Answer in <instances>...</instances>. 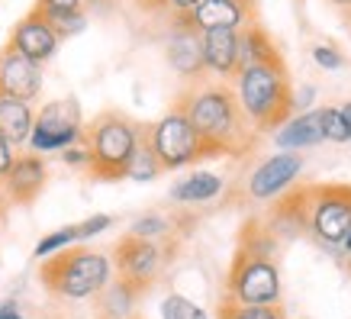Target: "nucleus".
Instances as JSON below:
<instances>
[{"mask_svg": "<svg viewBox=\"0 0 351 319\" xmlns=\"http://www.w3.org/2000/svg\"><path fill=\"white\" fill-rule=\"evenodd\" d=\"M174 110H181L191 119L197 136L216 155H245V152H252L258 139L229 84H210L206 78L197 84H187L174 100Z\"/></svg>", "mask_w": 351, "mask_h": 319, "instance_id": "obj_1", "label": "nucleus"}, {"mask_svg": "<svg viewBox=\"0 0 351 319\" xmlns=\"http://www.w3.org/2000/svg\"><path fill=\"white\" fill-rule=\"evenodd\" d=\"M235 97L248 126L258 136L274 132L287 123L293 110V84L287 64H248L235 75Z\"/></svg>", "mask_w": 351, "mask_h": 319, "instance_id": "obj_2", "label": "nucleus"}, {"mask_svg": "<svg viewBox=\"0 0 351 319\" xmlns=\"http://www.w3.org/2000/svg\"><path fill=\"white\" fill-rule=\"evenodd\" d=\"M142 132H145V123H136L119 110L97 113L90 123H84V136H81L90 155L87 174L94 181H123Z\"/></svg>", "mask_w": 351, "mask_h": 319, "instance_id": "obj_3", "label": "nucleus"}, {"mask_svg": "<svg viewBox=\"0 0 351 319\" xmlns=\"http://www.w3.org/2000/svg\"><path fill=\"white\" fill-rule=\"evenodd\" d=\"M39 268L43 284L55 297L64 300H90L113 281V261L104 252L68 245L64 252H55L52 258H43Z\"/></svg>", "mask_w": 351, "mask_h": 319, "instance_id": "obj_4", "label": "nucleus"}, {"mask_svg": "<svg viewBox=\"0 0 351 319\" xmlns=\"http://www.w3.org/2000/svg\"><path fill=\"white\" fill-rule=\"evenodd\" d=\"M145 142L152 145L155 158H158V165L165 171L184 168V165H193V161L203 158H216V152L197 136L191 119L184 117L181 110H174V106L161 119L145 123Z\"/></svg>", "mask_w": 351, "mask_h": 319, "instance_id": "obj_5", "label": "nucleus"}, {"mask_svg": "<svg viewBox=\"0 0 351 319\" xmlns=\"http://www.w3.org/2000/svg\"><path fill=\"white\" fill-rule=\"evenodd\" d=\"M81 136H84L81 104L75 97H62V100H49L32 117V132L26 145L36 155H49V152H64L68 145H77Z\"/></svg>", "mask_w": 351, "mask_h": 319, "instance_id": "obj_6", "label": "nucleus"}, {"mask_svg": "<svg viewBox=\"0 0 351 319\" xmlns=\"http://www.w3.org/2000/svg\"><path fill=\"white\" fill-rule=\"evenodd\" d=\"M306 229L319 242H345V235L351 229L348 184H313V187H306Z\"/></svg>", "mask_w": 351, "mask_h": 319, "instance_id": "obj_7", "label": "nucleus"}, {"mask_svg": "<svg viewBox=\"0 0 351 319\" xmlns=\"http://www.w3.org/2000/svg\"><path fill=\"white\" fill-rule=\"evenodd\" d=\"M229 300L248 303V307L280 303V274H277L274 258L252 255V252L239 248L232 268H229Z\"/></svg>", "mask_w": 351, "mask_h": 319, "instance_id": "obj_8", "label": "nucleus"}, {"mask_svg": "<svg viewBox=\"0 0 351 319\" xmlns=\"http://www.w3.org/2000/svg\"><path fill=\"white\" fill-rule=\"evenodd\" d=\"M113 268H117L119 281H126L142 294L145 287L155 284V277L161 274L165 268V252H161L158 242H149V239H136V235H126L117 242V252H113Z\"/></svg>", "mask_w": 351, "mask_h": 319, "instance_id": "obj_9", "label": "nucleus"}, {"mask_svg": "<svg viewBox=\"0 0 351 319\" xmlns=\"http://www.w3.org/2000/svg\"><path fill=\"white\" fill-rule=\"evenodd\" d=\"M168 39H165V58H168L171 71L187 81L197 84L206 78V64H203V43H200V29H193L184 16H168Z\"/></svg>", "mask_w": 351, "mask_h": 319, "instance_id": "obj_10", "label": "nucleus"}, {"mask_svg": "<svg viewBox=\"0 0 351 319\" xmlns=\"http://www.w3.org/2000/svg\"><path fill=\"white\" fill-rule=\"evenodd\" d=\"M303 171V158L300 152H280V155H271L267 161H261L252 174H248V184H245V193L258 203L277 200L280 193L287 191L290 184L300 178Z\"/></svg>", "mask_w": 351, "mask_h": 319, "instance_id": "obj_11", "label": "nucleus"}, {"mask_svg": "<svg viewBox=\"0 0 351 319\" xmlns=\"http://www.w3.org/2000/svg\"><path fill=\"white\" fill-rule=\"evenodd\" d=\"M58 43H62V39H58L52 20H49L43 10H36V7L13 26L10 39H7V45H13L16 52L26 55V58L36 64H45L49 58H55Z\"/></svg>", "mask_w": 351, "mask_h": 319, "instance_id": "obj_12", "label": "nucleus"}, {"mask_svg": "<svg viewBox=\"0 0 351 319\" xmlns=\"http://www.w3.org/2000/svg\"><path fill=\"white\" fill-rule=\"evenodd\" d=\"M45 181H49V165H45L43 155H36V152H16L13 168L7 171V178H3L0 187H3L7 203L29 206L45 191Z\"/></svg>", "mask_w": 351, "mask_h": 319, "instance_id": "obj_13", "label": "nucleus"}, {"mask_svg": "<svg viewBox=\"0 0 351 319\" xmlns=\"http://www.w3.org/2000/svg\"><path fill=\"white\" fill-rule=\"evenodd\" d=\"M0 94H10L26 104H36L43 94V64L29 62L7 43L0 49Z\"/></svg>", "mask_w": 351, "mask_h": 319, "instance_id": "obj_14", "label": "nucleus"}, {"mask_svg": "<svg viewBox=\"0 0 351 319\" xmlns=\"http://www.w3.org/2000/svg\"><path fill=\"white\" fill-rule=\"evenodd\" d=\"M206 75L232 81L239 75V29H206L200 32Z\"/></svg>", "mask_w": 351, "mask_h": 319, "instance_id": "obj_15", "label": "nucleus"}, {"mask_svg": "<svg viewBox=\"0 0 351 319\" xmlns=\"http://www.w3.org/2000/svg\"><path fill=\"white\" fill-rule=\"evenodd\" d=\"M248 64H287L284 55L261 23H248L239 29V71Z\"/></svg>", "mask_w": 351, "mask_h": 319, "instance_id": "obj_16", "label": "nucleus"}, {"mask_svg": "<svg viewBox=\"0 0 351 319\" xmlns=\"http://www.w3.org/2000/svg\"><path fill=\"white\" fill-rule=\"evenodd\" d=\"M274 142L284 152H300V149H309V145H319V142H322L319 110L313 106V110L300 113V117H290L284 126L277 129Z\"/></svg>", "mask_w": 351, "mask_h": 319, "instance_id": "obj_17", "label": "nucleus"}, {"mask_svg": "<svg viewBox=\"0 0 351 319\" xmlns=\"http://www.w3.org/2000/svg\"><path fill=\"white\" fill-rule=\"evenodd\" d=\"M32 117L36 110L26 100H16L10 94H0V136L7 139L10 145H26V139L32 132Z\"/></svg>", "mask_w": 351, "mask_h": 319, "instance_id": "obj_18", "label": "nucleus"}, {"mask_svg": "<svg viewBox=\"0 0 351 319\" xmlns=\"http://www.w3.org/2000/svg\"><path fill=\"white\" fill-rule=\"evenodd\" d=\"M226 191V181L213 171H193L184 181L171 187V200L174 203H210Z\"/></svg>", "mask_w": 351, "mask_h": 319, "instance_id": "obj_19", "label": "nucleus"}, {"mask_svg": "<svg viewBox=\"0 0 351 319\" xmlns=\"http://www.w3.org/2000/svg\"><path fill=\"white\" fill-rule=\"evenodd\" d=\"M100 294H104L100 307H104V316L107 319H132V309H136V300H138V290L132 284L117 277V284L110 281Z\"/></svg>", "mask_w": 351, "mask_h": 319, "instance_id": "obj_20", "label": "nucleus"}, {"mask_svg": "<svg viewBox=\"0 0 351 319\" xmlns=\"http://www.w3.org/2000/svg\"><path fill=\"white\" fill-rule=\"evenodd\" d=\"M161 171H165V168L158 165V158H155L152 145L145 142V132H142L136 152H132V161H129V168H126V178H129V181H136V184H149V181H155V178H158Z\"/></svg>", "mask_w": 351, "mask_h": 319, "instance_id": "obj_21", "label": "nucleus"}, {"mask_svg": "<svg viewBox=\"0 0 351 319\" xmlns=\"http://www.w3.org/2000/svg\"><path fill=\"white\" fill-rule=\"evenodd\" d=\"M219 319H287L280 303H267V307H248V303H232L226 300L219 307Z\"/></svg>", "mask_w": 351, "mask_h": 319, "instance_id": "obj_22", "label": "nucleus"}, {"mask_svg": "<svg viewBox=\"0 0 351 319\" xmlns=\"http://www.w3.org/2000/svg\"><path fill=\"white\" fill-rule=\"evenodd\" d=\"M168 233H171V220L161 216V213H142V216L132 220V226H129V235L149 239V242H158V239H165Z\"/></svg>", "mask_w": 351, "mask_h": 319, "instance_id": "obj_23", "label": "nucleus"}, {"mask_svg": "<svg viewBox=\"0 0 351 319\" xmlns=\"http://www.w3.org/2000/svg\"><path fill=\"white\" fill-rule=\"evenodd\" d=\"M75 242H77V226H62V229L43 235V239L36 242V248H32V255L43 261V258H52L55 252H64L68 245H75Z\"/></svg>", "mask_w": 351, "mask_h": 319, "instance_id": "obj_24", "label": "nucleus"}, {"mask_svg": "<svg viewBox=\"0 0 351 319\" xmlns=\"http://www.w3.org/2000/svg\"><path fill=\"white\" fill-rule=\"evenodd\" d=\"M161 319H210V313L181 294H168L161 300Z\"/></svg>", "mask_w": 351, "mask_h": 319, "instance_id": "obj_25", "label": "nucleus"}, {"mask_svg": "<svg viewBox=\"0 0 351 319\" xmlns=\"http://www.w3.org/2000/svg\"><path fill=\"white\" fill-rule=\"evenodd\" d=\"M319 110V126H322V139L326 142H348V129L341 119L339 106H316Z\"/></svg>", "mask_w": 351, "mask_h": 319, "instance_id": "obj_26", "label": "nucleus"}, {"mask_svg": "<svg viewBox=\"0 0 351 319\" xmlns=\"http://www.w3.org/2000/svg\"><path fill=\"white\" fill-rule=\"evenodd\" d=\"M200 0H138V7L145 13H158L161 20H168V16H184V13H191Z\"/></svg>", "mask_w": 351, "mask_h": 319, "instance_id": "obj_27", "label": "nucleus"}, {"mask_svg": "<svg viewBox=\"0 0 351 319\" xmlns=\"http://www.w3.org/2000/svg\"><path fill=\"white\" fill-rule=\"evenodd\" d=\"M36 10H43L49 20H62L68 13L84 10V0H36Z\"/></svg>", "mask_w": 351, "mask_h": 319, "instance_id": "obj_28", "label": "nucleus"}, {"mask_svg": "<svg viewBox=\"0 0 351 319\" xmlns=\"http://www.w3.org/2000/svg\"><path fill=\"white\" fill-rule=\"evenodd\" d=\"M55 32H58V39H68V36H77V32L87 29V13L77 10V13H68L62 20H52Z\"/></svg>", "mask_w": 351, "mask_h": 319, "instance_id": "obj_29", "label": "nucleus"}, {"mask_svg": "<svg viewBox=\"0 0 351 319\" xmlns=\"http://www.w3.org/2000/svg\"><path fill=\"white\" fill-rule=\"evenodd\" d=\"M313 62L326 68V71H341L345 68V55L335 49V45H316L313 49Z\"/></svg>", "mask_w": 351, "mask_h": 319, "instance_id": "obj_30", "label": "nucleus"}, {"mask_svg": "<svg viewBox=\"0 0 351 319\" xmlns=\"http://www.w3.org/2000/svg\"><path fill=\"white\" fill-rule=\"evenodd\" d=\"M110 226H113V216L94 213V216H87L84 223H77V239H97L100 233H107Z\"/></svg>", "mask_w": 351, "mask_h": 319, "instance_id": "obj_31", "label": "nucleus"}, {"mask_svg": "<svg viewBox=\"0 0 351 319\" xmlns=\"http://www.w3.org/2000/svg\"><path fill=\"white\" fill-rule=\"evenodd\" d=\"M62 161L68 165V168H75V171H87V168H90V155H87L84 142H77V145H68V149L62 152Z\"/></svg>", "mask_w": 351, "mask_h": 319, "instance_id": "obj_32", "label": "nucleus"}, {"mask_svg": "<svg viewBox=\"0 0 351 319\" xmlns=\"http://www.w3.org/2000/svg\"><path fill=\"white\" fill-rule=\"evenodd\" d=\"M13 158H16V145H10L7 139L0 136V184L7 178V171L13 168Z\"/></svg>", "mask_w": 351, "mask_h": 319, "instance_id": "obj_33", "label": "nucleus"}, {"mask_svg": "<svg viewBox=\"0 0 351 319\" xmlns=\"http://www.w3.org/2000/svg\"><path fill=\"white\" fill-rule=\"evenodd\" d=\"M313 97H316V87L313 84H303L300 91H293V110H313Z\"/></svg>", "mask_w": 351, "mask_h": 319, "instance_id": "obj_34", "label": "nucleus"}, {"mask_svg": "<svg viewBox=\"0 0 351 319\" xmlns=\"http://www.w3.org/2000/svg\"><path fill=\"white\" fill-rule=\"evenodd\" d=\"M0 319H26V316H23V309L16 307V300H3V303H0Z\"/></svg>", "mask_w": 351, "mask_h": 319, "instance_id": "obj_35", "label": "nucleus"}, {"mask_svg": "<svg viewBox=\"0 0 351 319\" xmlns=\"http://www.w3.org/2000/svg\"><path fill=\"white\" fill-rule=\"evenodd\" d=\"M339 113H341V119H345V129H348V142H351V100L339 106Z\"/></svg>", "mask_w": 351, "mask_h": 319, "instance_id": "obj_36", "label": "nucleus"}, {"mask_svg": "<svg viewBox=\"0 0 351 319\" xmlns=\"http://www.w3.org/2000/svg\"><path fill=\"white\" fill-rule=\"evenodd\" d=\"M329 3H335V7H345V10H351V0H329Z\"/></svg>", "mask_w": 351, "mask_h": 319, "instance_id": "obj_37", "label": "nucleus"}, {"mask_svg": "<svg viewBox=\"0 0 351 319\" xmlns=\"http://www.w3.org/2000/svg\"><path fill=\"white\" fill-rule=\"evenodd\" d=\"M0 213H3V200H0Z\"/></svg>", "mask_w": 351, "mask_h": 319, "instance_id": "obj_38", "label": "nucleus"}, {"mask_svg": "<svg viewBox=\"0 0 351 319\" xmlns=\"http://www.w3.org/2000/svg\"><path fill=\"white\" fill-rule=\"evenodd\" d=\"M348 274H351V261H348Z\"/></svg>", "mask_w": 351, "mask_h": 319, "instance_id": "obj_39", "label": "nucleus"}]
</instances>
